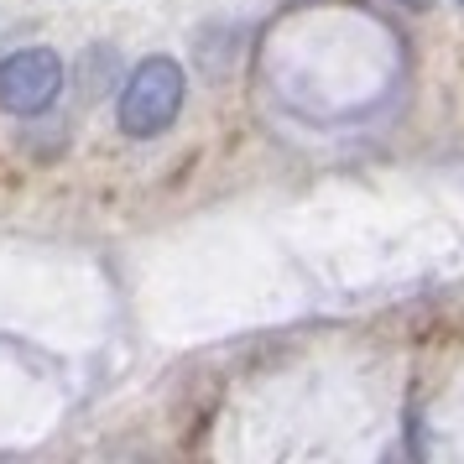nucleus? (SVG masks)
Masks as SVG:
<instances>
[{"mask_svg": "<svg viewBox=\"0 0 464 464\" xmlns=\"http://www.w3.org/2000/svg\"><path fill=\"white\" fill-rule=\"evenodd\" d=\"M401 5H407V11H428V5H433V0H401Z\"/></svg>", "mask_w": 464, "mask_h": 464, "instance_id": "7ed1b4c3", "label": "nucleus"}, {"mask_svg": "<svg viewBox=\"0 0 464 464\" xmlns=\"http://www.w3.org/2000/svg\"><path fill=\"white\" fill-rule=\"evenodd\" d=\"M183 105V68L172 58H147L126 79L121 94V130L126 136H157L172 126V115Z\"/></svg>", "mask_w": 464, "mask_h": 464, "instance_id": "f257e3e1", "label": "nucleus"}, {"mask_svg": "<svg viewBox=\"0 0 464 464\" xmlns=\"http://www.w3.org/2000/svg\"><path fill=\"white\" fill-rule=\"evenodd\" d=\"M58 89H63V63L47 47H26L0 63V110H11V115L47 110L58 100Z\"/></svg>", "mask_w": 464, "mask_h": 464, "instance_id": "f03ea898", "label": "nucleus"}, {"mask_svg": "<svg viewBox=\"0 0 464 464\" xmlns=\"http://www.w3.org/2000/svg\"><path fill=\"white\" fill-rule=\"evenodd\" d=\"M459 5H464V0H459Z\"/></svg>", "mask_w": 464, "mask_h": 464, "instance_id": "20e7f679", "label": "nucleus"}]
</instances>
